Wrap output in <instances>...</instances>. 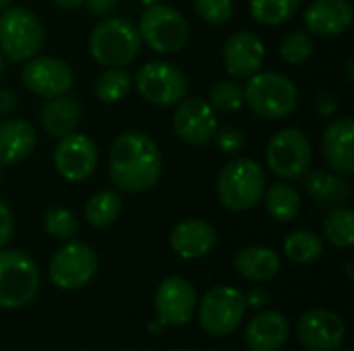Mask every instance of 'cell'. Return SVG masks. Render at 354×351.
Segmentation results:
<instances>
[{
    "label": "cell",
    "mask_w": 354,
    "mask_h": 351,
    "mask_svg": "<svg viewBox=\"0 0 354 351\" xmlns=\"http://www.w3.org/2000/svg\"><path fill=\"white\" fill-rule=\"evenodd\" d=\"M243 296H245L247 308H253V310H263V308H268L270 302H272L270 292L263 290V288H253V290H249V292L243 294Z\"/></svg>",
    "instance_id": "obj_39"
},
{
    "label": "cell",
    "mask_w": 354,
    "mask_h": 351,
    "mask_svg": "<svg viewBox=\"0 0 354 351\" xmlns=\"http://www.w3.org/2000/svg\"><path fill=\"white\" fill-rule=\"evenodd\" d=\"M214 141L224 155H239L247 145L245 132L236 126H222V128L218 126Z\"/></svg>",
    "instance_id": "obj_36"
},
{
    "label": "cell",
    "mask_w": 354,
    "mask_h": 351,
    "mask_svg": "<svg viewBox=\"0 0 354 351\" xmlns=\"http://www.w3.org/2000/svg\"><path fill=\"white\" fill-rule=\"evenodd\" d=\"M0 184H2V170H0Z\"/></svg>",
    "instance_id": "obj_46"
},
{
    "label": "cell",
    "mask_w": 354,
    "mask_h": 351,
    "mask_svg": "<svg viewBox=\"0 0 354 351\" xmlns=\"http://www.w3.org/2000/svg\"><path fill=\"white\" fill-rule=\"evenodd\" d=\"M139 95L158 108H172L187 97L189 81L187 74L166 60H151L145 62L133 83Z\"/></svg>",
    "instance_id": "obj_10"
},
{
    "label": "cell",
    "mask_w": 354,
    "mask_h": 351,
    "mask_svg": "<svg viewBox=\"0 0 354 351\" xmlns=\"http://www.w3.org/2000/svg\"><path fill=\"white\" fill-rule=\"evenodd\" d=\"M324 236L338 248H351L354 244V213L348 207L332 209L324 221Z\"/></svg>",
    "instance_id": "obj_31"
},
{
    "label": "cell",
    "mask_w": 354,
    "mask_h": 351,
    "mask_svg": "<svg viewBox=\"0 0 354 351\" xmlns=\"http://www.w3.org/2000/svg\"><path fill=\"white\" fill-rule=\"evenodd\" d=\"M2 70H4V56L0 54V74H2Z\"/></svg>",
    "instance_id": "obj_45"
},
{
    "label": "cell",
    "mask_w": 354,
    "mask_h": 351,
    "mask_svg": "<svg viewBox=\"0 0 354 351\" xmlns=\"http://www.w3.org/2000/svg\"><path fill=\"white\" fill-rule=\"evenodd\" d=\"M266 186L268 178L257 161L249 157H234L218 174L216 194L226 209L243 213L261 201Z\"/></svg>",
    "instance_id": "obj_3"
},
{
    "label": "cell",
    "mask_w": 354,
    "mask_h": 351,
    "mask_svg": "<svg viewBox=\"0 0 354 351\" xmlns=\"http://www.w3.org/2000/svg\"><path fill=\"white\" fill-rule=\"evenodd\" d=\"M37 145V130L27 120L0 122V168L17 166L27 159Z\"/></svg>",
    "instance_id": "obj_22"
},
{
    "label": "cell",
    "mask_w": 354,
    "mask_h": 351,
    "mask_svg": "<svg viewBox=\"0 0 354 351\" xmlns=\"http://www.w3.org/2000/svg\"><path fill=\"white\" fill-rule=\"evenodd\" d=\"M299 341L309 351H338L344 343L346 327L342 319L328 308L307 310L297 325Z\"/></svg>",
    "instance_id": "obj_16"
},
{
    "label": "cell",
    "mask_w": 354,
    "mask_h": 351,
    "mask_svg": "<svg viewBox=\"0 0 354 351\" xmlns=\"http://www.w3.org/2000/svg\"><path fill=\"white\" fill-rule=\"evenodd\" d=\"M218 244V234L212 223L203 219L178 221L170 232L172 250L185 261H197L207 257Z\"/></svg>",
    "instance_id": "obj_19"
},
{
    "label": "cell",
    "mask_w": 354,
    "mask_h": 351,
    "mask_svg": "<svg viewBox=\"0 0 354 351\" xmlns=\"http://www.w3.org/2000/svg\"><path fill=\"white\" fill-rule=\"evenodd\" d=\"M81 118H83V108H81L79 99L68 93L46 99L39 110L41 128L52 139H60V137L77 130V126L81 124Z\"/></svg>",
    "instance_id": "obj_23"
},
{
    "label": "cell",
    "mask_w": 354,
    "mask_h": 351,
    "mask_svg": "<svg viewBox=\"0 0 354 351\" xmlns=\"http://www.w3.org/2000/svg\"><path fill=\"white\" fill-rule=\"evenodd\" d=\"M44 232L54 240H73L79 232V221L66 207H50L44 213Z\"/></svg>",
    "instance_id": "obj_33"
},
{
    "label": "cell",
    "mask_w": 354,
    "mask_h": 351,
    "mask_svg": "<svg viewBox=\"0 0 354 351\" xmlns=\"http://www.w3.org/2000/svg\"><path fill=\"white\" fill-rule=\"evenodd\" d=\"M39 269L23 250H0V308L19 310L39 292Z\"/></svg>",
    "instance_id": "obj_6"
},
{
    "label": "cell",
    "mask_w": 354,
    "mask_h": 351,
    "mask_svg": "<svg viewBox=\"0 0 354 351\" xmlns=\"http://www.w3.org/2000/svg\"><path fill=\"white\" fill-rule=\"evenodd\" d=\"M207 103L222 114H232L239 112L245 106V95H243V87L234 81H218L212 85L209 95H207Z\"/></svg>",
    "instance_id": "obj_32"
},
{
    "label": "cell",
    "mask_w": 354,
    "mask_h": 351,
    "mask_svg": "<svg viewBox=\"0 0 354 351\" xmlns=\"http://www.w3.org/2000/svg\"><path fill=\"white\" fill-rule=\"evenodd\" d=\"M290 335L288 319L278 310H259L245 327V343L251 351H280Z\"/></svg>",
    "instance_id": "obj_20"
},
{
    "label": "cell",
    "mask_w": 354,
    "mask_h": 351,
    "mask_svg": "<svg viewBox=\"0 0 354 351\" xmlns=\"http://www.w3.org/2000/svg\"><path fill=\"white\" fill-rule=\"evenodd\" d=\"M118 0H85L83 6L93 14V17H108L116 8Z\"/></svg>",
    "instance_id": "obj_40"
},
{
    "label": "cell",
    "mask_w": 354,
    "mask_h": 351,
    "mask_svg": "<svg viewBox=\"0 0 354 351\" xmlns=\"http://www.w3.org/2000/svg\"><path fill=\"white\" fill-rule=\"evenodd\" d=\"M141 43L139 29L131 19L108 17L93 27L89 54L104 68H124L137 58Z\"/></svg>",
    "instance_id": "obj_2"
},
{
    "label": "cell",
    "mask_w": 354,
    "mask_h": 351,
    "mask_svg": "<svg viewBox=\"0 0 354 351\" xmlns=\"http://www.w3.org/2000/svg\"><path fill=\"white\" fill-rule=\"evenodd\" d=\"M139 35L156 54H178L191 37V27L185 14L168 4L147 6L139 19Z\"/></svg>",
    "instance_id": "obj_7"
},
{
    "label": "cell",
    "mask_w": 354,
    "mask_h": 351,
    "mask_svg": "<svg viewBox=\"0 0 354 351\" xmlns=\"http://www.w3.org/2000/svg\"><path fill=\"white\" fill-rule=\"evenodd\" d=\"M197 310V292L185 277H168L160 283L156 292V312L158 321L151 323L149 331L160 333L164 327L187 325Z\"/></svg>",
    "instance_id": "obj_12"
},
{
    "label": "cell",
    "mask_w": 354,
    "mask_h": 351,
    "mask_svg": "<svg viewBox=\"0 0 354 351\" xmlns=\"http://www.w3.org/2000/svg\"><path fill=\"white\" fill-rule=\"evenodd\" d=\"M172 128L183 143L203 147L214 141V134L218 130L216 110L201 97H185L176 103Z\"/></svg>",
    "instance_id": "obj_14"
},
{
    "label": "cell",
    "mask_w": 354,
    "mask_h": 351,
    "mask_svg": "<svg viewBox=\"0 0 354 351\" xmlns=\"http://www.w3.org/2000/svg\"><path fill=\"white\" fill-rule=\"evenodd\" d=\"M17 93L12 89H0V114H8L17 108Z\"/></svg>",
    "instance_id": "obj_41"
},
{
    "label": "cell",
    "mask_w": 354,
    "mask_h": 351,
    "mask_svg": "<svg viewBox=\"0 0 354 351\" xmlns=\"http://www.w3.org/2000/svg\"><path fill=\"white\" fill-rule=\"evenodd\" d=\"M44 46V25L39 17L23 6H8L0 12V54L10 62H23Z\"/></svg>",
    "instance_id": "obj_5"
},
{
    "label": "cell",
    "mask_w": 354,
    "mask_h": 351,
    "mask_svg": "<svg viewBox=\"0 0 354 351\" xmlns=\"http://www.w3.org/2000/svg\"><path fill=\"white\" fill-rule=\"evenodd\" d=\"M313 54V39L305 31H292L280 41V56L288 64H303Z\"/></svg>",
    "instance_id": "obj_34"
},
{
    "label": "cell",
    "mask_w": 354,
    "mask_h": 351,
    "mask_svg": "<svg viewBox=\"0 0 354 351\" xmlns=\"http://www.w3.org/2000/svg\"><path fill=\"white\" fill-rule=\"evenodd\" d=\"M261 201L266 205L268 215L276 221H282V223L297 219L301 213V207H303L301 192L292 184H288L286 180H278V182L266 186Z\"/></svg>",
    "instance_id": "obj_26"
},
{
    "label": "cell",
    "mask_w": 354,
    "mask_h": 351,
    "mask_svg": "<svg viewBox=\"0 0 354 351\" xmlns=\"http://www.w3.org/2000/svg\"><path fill=\"white\" fill-rule=\"evenodd\" d=\"M54 2H56V6H60L64 10H77V8L83 6L85 0H54Z\"/></svg>",
    "instance_id": "obj_42"
},
{
    "label": "cell",
    "mask_w": 354,
    "mask_h": 351,
    "mask_svg": "<svg viewBox=\"0 0 354 351\" xmlns=\"http://www.w3.org/2000/svg\"><path fill=\"white\" fill-rule=\"evenodd\" d=\"M120 211H122L120 194L116 190H100L87 199L83 207V217L91 228L106 230L120 217Z\"/></svg>",
    "instance_id": "obj_27"
},
{
    "label": "cell",
    "mask_w": 354,
    "mask_h": 351,
    "mask_svg": "<svg viewBox=\"0 0 354 351\" xmlns=\"http://www.w3.org/2000/svg\"><path fill=\"white\" fill-rule=\"evenodd\" d=\"M247 312L245 296L232 285L212 288L201 302H197V317L201 329L212 337H228L243 323Z\"/></svg>",
    "instance_id": "obj_9"
},
{
    "label": "cell",
    "mask_w": 354,
    "mask_h": 351,
    "mask_svg": "<svg viewBox=\"0 0 354 351\" xmlns=\"http://www.w3.org/2000/svg\"><path fill=\"white\" fill-rule=\"evenodd\" d=\"M10 2H12V0H0V12H2L4 8H8V6H10Z\"/></svg>",
    "instance_id": "obj_44"
},
{
    "label": "cell",
    "mask_w": 354,
    "mask_h": 351,
    "mask_svg": "<svg viewBox=\"0 0 354 351\" xmlns=\"http://www.w3.org/2000/svg\"><path fill=\"white\" fill-rule=\"evenodd\" d=\"M112 184L122 192H145L162 176V155L156 141L145 132H122L116 137L108 157Z\"/></svg>",
    "instance_id": "obj_1"
},
{
    "label": "cell",
    "mask_w": 354,
    "mask_h": 351,
    "mask_svg": "<svg viewBox=\"0 0 354 351\" xmlns=\"http://www.w3.org/2000/svg\"><path fill=\"white\" fill-rule=\"evenodd\" d=\"M305 190L309 199L322 209L344 207L351 199V184L344 176L330 170H309L305 174Z\"/></svg>",
    "instance_id": "obj_24"
},
{
    "label": "cell",
    "mask_w": 354,
    "mask_h": 351,
    "mask_svg": "<svg viewBox=\"0 0 354 351\" xmlns=\"http://www.w3.org/2000/svg\"><path fill=\"white\" fill-rule=\"evenodd\" d=\"M243 95L251 112L266 120H282L299 103V89L292 79L276 70H257L251 74L243 87Z\"/></svg>",
    "instance_id": "obj_4"
},
{
    "label": "cell",
    "mask_w": 354,
    "mask_h": 351,
    "mask_svg": "<svg viewBox=\"0 0 354 351\" xmlns=\"http://www.w3.org/2000/svg\"><path fill=\"white\" fill-rule=\"evenodd\" d=\"M12 232H15V217H12V211H10V207H8L4 201H0V250L10 242Z\"/></svg>",
    "instance_id": "obj_37"
},
{
    "label": "cell",
    "mask_w": 354,
    "mask_h": 351,
    "mask_svg": "<svg viewBox=\"0 0 354 351\" xmlns=\"http://www.w3.org/2000/svg\"><path fill=\"white\" fill-rule=\"evenodd\" d=\"M133 89V77L124 68H106L93 83L95 97L104 103H116Z\"/></svg>",
    "instance_id": "obj_29"
},
{
    "label": "cell",
    "mask_w": 354,
    "mask_h": 351,
    "mask_svg": "<svg viewBox=\"0 0 354 351\" xmlns=\"http://www.w3.org/2000/svg\"><path fill=\"white\" fill-rule=\"evenodd\" d=\"M97 273V254L85 242L68 240L50 261V281L64 292L85 288Z\"/></svg>",
    "instance_id": "obj_11"
},
{
    "label": "cell",
    "mask_w": 354,
    "mask_h": 351,
    "mask_svg": "<svg viewBox=\"0 0 354 351\" xmlns=\"http://www.w3.org/2000/svg\"><path fill=\"white\" fill-rule=\"evenodd\" d=\"M54 168L66 182H83L87 180L97 168V147L95 143L79 132L73 130L58 139L54 149Z\"/></svg>",
    "instance_id": "obj_13"
},
{
    "label": "cell",
    "mask_w": 354,
    "mask_h": 351,
    "mask_svg": "<svg viewBox=\"0 0 354 351\" xmlns=\"http://www.w3.org/2000/svg\"><path fill=\"white\" fill-rule=\"evenodd\" d=\"M197 17L207 25H224L234 14L232 0H193Z\"/></svg>",
    "instance_id": "obj_35"
},
{
    "label": "cell",
    "mask_w": 354,
    "mask_h": 351,
    "mask_svg": "<svg viewBox=\"0 0 354 351\" xmlns=\"http://www.w3.org/2000/svg\"><path fill=\"white\" fill-rule=\"evenodd\" d=\"M266 161L272 174H276L280 180H303L313 161V147L309 137L299 128H282L270 139Z\"/></svg>",
    "instance_id": "obj_8"
},
{
    "label": "cell",
    "mask_w": 354,
    "mask_h": 351,
    "mask_svg": "<svg viewBox=\"0 0 354 351\" xmlns=\"http://www.w3.org/2000/svg\"><path fill=\"white\" fill-rule=\"evenodd\" d=\"M301 0H249L251 17L261 25H282L297 14Z\"/></svg>",
    "instance_id": "obj_30"
},
{
    "label": "cell",
    "mask_w": 354,
    "mask_h": 351,
    "mask_svg": "<svg viewBox=\"0 0 354 351\" xmlns=\"http://www.w3.org/2000/svg\"><path fill=\"white\" fill-rule=\"evenodd\" d=\"M284 252L297 265H311L324 257L326 246H324V240L315 232L297 230L284 240Z\"/></svg>",
    "instance_id": "obj_28"
},
{
    "label": "cell",
    "mask_w": 354,
    "mask_h": 351,
    "mask_svg": "<svg viewBox=\"0 0 354 351\" xmlns=\"http://www.w3.org/2000/svg\"><path fill=\"white\" fill-rule=\"evenodd\" d=\"M234 269L249 281H270L280 271V257L268 246H247L236 252Z\"/></svg>",
    "instance_id": "obj_25"
},
{
    "label": "cell",
    "mask_w": 354,
    "mask_h": 351,
    "mask_svg": "<svg viewBox=\"0 0 354 351\" xmlns=\"http://www.w3.org/2000/svg\"><path fill=\"white\" fill-rule=\"evenodd\" d=\"M174 351H189V350H174Z\"/></svg>",
    "instance_id": "obj_47"
},
{
    "label": "cell",
    "mask_w": 354,
    "mask_h": 351,
    "mask_svg": "<svg viewBox=\"0 0 354 351\" xmlns=\"http://www.w3.org/2000/svg\"><path fill=\"white\" fill-rule=\"evenodd\" d=\"M353 137H354V120L351 116L334 120L324 137H322V147H324V157L332 172L348 178L354 174V151H353Z\"/></svg>",
    "instance_id": "obj_21"
},
{
    "label": "cell",
    "mask_w": 354,
    "mask_h": 351,
    "mask_svg": "<svg viewBox=\"0 0 354 351\" xmlns=\"http://www.w3.org/2000/svg\"><path fill=\"white\" fill-rule=\"evenodd\" d=\"M224 66L236 79H249L266 60V43L253 31H236L224 43Z\"/></svg>",
    "instance_id": "obj_17"
},
{
    "label": "cell",
    "mask_w": 354,
    "mask_h": 351,
    "mask_svg": "<svg viewBox=\"0 0 354 351\" xmlns=\"http://www.w3.org/2000/svg\"><path fill=\"white\" fill-rule=\"evenodd\" d=\"M23 85L37 97L50 99L62 93H68L73 87L71 66L54 56H33L21 70Z\"/></svg>",
    "instance_id": "obj_15"
},
{
    "label": "cell",
    "mask_w": 354,
    "mask_h": 351,
    "mask_svg": "<svg viewBox=\"0 0 354 351\" xmlns=\"http://www.w3.org/2000/svg\"><path fill=\"white\" fill-rule=\"evenodd\" d=\"M353 19L351 0H313L303 14L307 31L319 37H336L346 33Z\"/></svg>",
    "instance_id": "obj_18"
},
{
    "label": "cell",
    "mask_w": 354,
    "mask_h": 351,
    "mask_svg": "<svg viewBox=\"0 0 354 351\" xmlns=\"http://www.w3.org/2000/svg\"><path fill=\"white\" fill-rule=\"evenodd\" d=\"M158 2H160V0H141V4H143L145 8H147V6H153V4H158Z\"/></svg>",
    "instance_id": "obj_43"
},
{
    "label": "cell",
    "mask_w": 354,
    "mask_h": 351,
    "mask_svg": "<svg viewBox=\"0 0 354 351\" xmlns=\"http://www.w3.org/2000/svg\"><path fill=\"white\" fill-rule=\"evenodd\" d=\"M315 110L324 118H332L338 112V99L330 91H319L315 97Z\"/></svg>",
    "instance_id": "obj_38"
}]
</instances>
